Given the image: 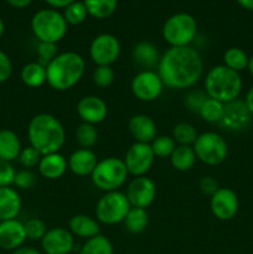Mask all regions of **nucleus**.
Segmentation results:
<instances>
[{"label":"nucleus","instance_id":"0eeeda50","mask_svg":"<svg viewBox=\"0 0 253 254\" xmlns=\"http://www.w3.org/2000/svg\"><path fill=\"white\" fill-rule=\"evenodd\" d=\"M197 34L196 19L186 12L173 15L163 26V37L170 47L190 46Z\"/></svg>","mask_w":253,"mask_h":254},{"label":"nucleus","instance_id":"58836bf2","mask_svg":"<svg viewBox=\"0 0 253 254\" xmlns=\"http://www.w3.org/2000/svg\"><path fill=\"white\" fill-rule=\"evenodd\" d=\"M59 55V50H57V44H52V42H40L37 46V56H39V64L46 67L55 57Z\"/></svg>","mask_w":253,"mask_h":254},{"label":"nucleus","instance_id":"49530a36","mask_svg":"<svg viewBox=\"0 0 253 254\" xmlns=\"http://www.w3.org/2000/svg\"><path fill=\"white\" fill-rule=\"evenodd\" d=\"M45 1L54 9H64L69 4H72L74 0H45Z\"/></svg>","mask_w":253,"mask_h":254},{"label":"nucleus","instance_id":"20e7f679","mask_svg":"<svg viewBox=\"0 0 253 254\" xmlns=\"http://www.w3.org/2000/svg\"><path fill=\"white\" fill-rule=\"evenodd\" d=\"M242 86L241 74L226 67L225 64L212 67L206 74V94L223 104L238 99L242 92Z\"/></svg>","mask_w":253,"mask_h":254},{"label":"nucleus","instance_id":"f3484780","mask_svg":"<svg viewBox=\"0 0 253 254\" xmlns=\"http://www.w3.org/2000/svg\"><path fill=\"white\" fill-rule=\"evenodd\" d=\"M77 114L83 123L96 126L107 118L108 107L98 96H86L77 103Z\"/></svg>","mask_w":253,"mask_h":254},{"label":"nucleus","instance_id":"1a4fd4ad","mask_svg":"<svg viewBox=\"0 0 253 254\" xmlns=\"http://www.w3.org/2000/svg\"><path fill=\"white\" fill-rule=\"evenodd\" d=\"M196 158L203 164L216 166L222 164L228 155V146L222 135L216 131H206L196 138L192 145Z\"/></svg>","mask_w":253,"mask_h":254},{"label":"nucleus","instance_id":"a878e982","mask_svg":"<svg viewBox=\"0 0 253 254\" xmlns=\"http://www.w3.org/2000/svg\"><path fill=\"white\" fill-rule=\"evenodd\" d=\"M196 154L190 145H176L170 156V163L175 170L188 171L193 168L196 163Z\"/></svg>","mask_w":253,"mask_h":254},{"label":"nucleus","instance_id":"ea45409f","mask_svg":"<svg viewBox=\"0 0 253 254\" xmlns=\"http://www.w3.org/2000/svg\"><path fill=\"white\" fill-rule=\"evenodd\" d=\"M41 154L36 150L35 148H32L31 145L26 146V148L21 149V153L19 155V163L24 166L25 169H31L35 166L39 165L40 160H41Z\"/></svg>","mask_w":253,"mask_h":254},{"label":"nucleus","instance_id":"a18cd8bd","mask_svg":"<svg viewBox=\"0 0 253 254\" xmlns=\"http://www.w3.org/2000/svg\"><path fill=\"white\" fill-rule=\"evenodd\" d=\"M198 186H200V190L207 196H212L220 189L218 181L212 176H203L198 183Z\"/></svg>","mask_w":253,"mask_h":254},{"label":"nucleus","instance_id":"3c124183","mask_svg":"<svg viewBox=\"0 0 253 254\" xmlns=\"http://www.w3.org/2000/svg\"><path fill=\"white\" fill-rule=\"evenodd\" d=\"M243 9L253 11V0H236Z\"/></svg>","mask_w":253,"mask_h":254},{"label":"nucleus","instance_id":"b1692460","mask_svg":"<svg viewBox=\"0 0 253 254\" xmlns=\"http://www.w3.org/2000/svg\"><path fill=\"white\" fill-rule=\"evenodd\" d=\"M69 232L79 238L89 240L101 233L98 221L87 215H76L68 222Z\"/></svg>","mask_w":253,"mask_h":254},{"label":"nucleus","instance_id":"c03bdc74","mask_svg":"<svg viewBox=\"0 0 253 254\" xmlns=\"http://www.w3.org/2000/svg\"><path fill=\"white\" fill-rule=\"evenodd\" d=\"M12 73V64L10 57L0 50V83H4Z\"/></svg>","mask_w":253,"mask_h":254},{"label":"nucleus","instance_id":"7c9ffc66","mask_svg":"<svg viewBox=\"0 0 253 254\" xmlns=\"http://www.w3.org/2000/svg\"><path fill=\"white\" fill-rule=\"evenodd\" d=\"M248 61H250V57L240 47H230L223 54V62H225L223 64L238 73L247 68Z\"/></svg>","mask_w":253,"mask_h":254},{"label":"nucleus","instance_id":"473e14b6","mask_svg":"<svg viewBox=\"0 0 253 254\" xmlns=\"http://www.w3.org/2000/svg\"><path fill=\"white\" fill-rule=\"evenodd\" d=\"M179 145H190L192 146L196 138L198 136L196 128L190 123H178L173 129V135H171Z\"/></svg>","mask_w":253,"mask_h":254},{"label":"nucleus","instance_id":"f03ea898","mask_svg":"<svg viewBox=\"0 0 253 254\" xmlns=\"http://www.w3.org/2000/svg\"><path fill=\"white\" fill-rule=\"evenodd\" d=\"M30 145L41 155L59 153L66 140V131L61 122L49 113H40L30 121L27 128Z\"/></svg>","mask_w":253,"mask_h":254},{"label":"nucleus","instance_id":"6e6552de","mask_svg":"<svg viewBox=\"0 0 253 254\" xmlns=\"http://www.w3.org/2000/svg\"><path fill=\"white\" fill-rule=\"evenodd\" d=\"M130 207V203L124 192H121L119 190L106 192L97 202V221L108 226L121 223L126 217Z\"/></svg>","mask_w":253,"mask_h":254},{"label":"nucleus","instance_id":"f8f14e48","mask_svg":"<svg viewBox=\"0 0 253 254\" xmlns=\"http://www.w3.org/2000/svg\"><path fill=\"white\" fill-rule=\"evenodd\" d=\"M154 159H155V155H154L150 144L135 141L126 150L123 160L128 174L133 175L134 178H138V176H144L150 170Z\"/></svg>","mask_w":253,"mask_h":254},{"label":"nucleus","instance_id":"a211bd4d","mask_svg":"<svg viewBox=\"0 0 253 254\" xmlns=\"http://www.w3.org/2000/svg\"><path fill=\"white\" fill-rule=\"evenodd\" d=\"M26 240L24 223L16 218L0 222V248L5 251H15L22 247Z\"/></svg>","mask_w":253,"mask_h":254},{"label":"nucleus","instance_id":"e433bc0d","mask_svg":"<svg viewBox=\"0 0 253 254\" xmlns=\"http://www.w3.org/2000/svg\"><path fill=\"white\" fill-rule=\"evenodd\" d=\"M116 78L112 66H97L93 72V82L99 88H108Z\"/></svg>","mask_w":253,"mask_h":254},{"label":"nucleus","instance_id":"423d86ee","mask_svg":"<svg viewBox=\"0 0 253 254\" xmlns=\"http://www.w3.org/2000/svg\"><path fill=\"white\" fill-rule=\"evenodd\" d=\"M128 175L124 160L116 156H109L98 161L91 179L97 189L104 192H111L119 190L126 184Z\"/></svg>","mask_w":253,"mask_h":254},{"label":"nucleus","instance_id":"aec40b11","mask_svg":"<svg viewBox=\"0 0 253 254\" xmlns=\"http://www.w3.org/2000/svg\"><path fill=\"white\" fill-rule=\"evenodd\" d=\"M67 164H68V169L74 175L83 178V176L92 175L94 168L98 164V159L92 149L79 148L69 155Z\"/></svg>","mask_w":253,"mask_h":254},{"label":"nucleus","instance_id":"cd10ccee","mask_svg":"<svg viewBox=\"0 0 253 254\" xmlns=\"http://www.w3.org/2000/svg\"><path fill=\"white\" fill-rule=\"evenodd\" d=\"M88 15L96 19H107L112 16L118 6V0H84Z\"/></svg>","mask_w":253,"mask_h":254},{"label":"nucleus","instance_id":"4c0bfd02","mask_svg":"<svg viewBox=\"0 0 253 254\" xmlns=\"http://www.w3.org/2000/svg\"><path fill=\"white\" fill-rule=\"evenodd\" d=\"M24 226L27 240L41 241L47 232L46 225L40 218H31L26 223H24Z\"/></svg>","mask_w":253,"mask_h":254},{"label":"nucleus","instance_id":"72a5a7b5","mask_svg":"<svg viewBox=\"0 0 253 254\" xmlns=\"http://www.w3.org/2000/svg\"><path fill=\"white\" fill-rule=\"evenodd\" d=\"M76 141L83 149H91L98 141V130L96 126L82 122L76 130Z\"/></svg>","mask_w":253,"mask_h":254},{"label":"nucleus","instance_id":"393cba45","mask_svg":"<svg viewBox=\"0 0 253 254\" xmlns=\"http://www.w3.org/2000/svg\"><path fill=\"white\" fill-rule=\"evenodd\" d=\"M21 153V141L15 131L10 129L0 130V159L11 163Z\"/></svg>","mask_w":253,"mask_h":254},{"label":"nucleus","instance_id":"ddd939ff","mask_svg":"<svg viewBox=\"0 0 253 254\" xmlns=\"http://www.w3.org/2000/svg\"><path fill=\"white\" fill-rule=\"evenodd\" d=\"M126 195L131 207L146 210L155 200L156 185L148 176H138L129 183Z\"/></svg>","mask_w":253,"mask_h":254},{"label":"nucleus","instance_id":"a19ab883","mask_svg":"<svg viewBox=\"0 0 253 254\" xmlns=\"http://www.w3.org/2000/svg\"><path fill=\"white\" fill-rule=\"evenodd\" d=\"M35 183H36V175L30 169H24V170L16 171V174H15L14 185L17 189L27 190V189H31L35 185Z\"/></svg>","mask_w":253,"mask_h":254},{"label":"nucleus","instance_id":"dca6fc26","mask_svg":"<svg viewBox=\"0 0 253 254\" xmlns=\"http://www.w3.org/2000/svg\"><path fill=\"white\" fill-rule=\"evenodd\" d=\"M73 235L62 227L47 230L41 240L42 251L46 254H68L73 250Z\"/></svg>","mask_w":253,"mask_h":254},{"label":"nucleus","instance_id":"412c9836","mask_svg":"<svg viewBox=\"0 0 253 254\" xmlns=\"http://www.w3.org/2000/svg\"><path fill=\"white\" fill-rule=\"evenodd\" d=\"M37 168L42 178L47 180H56L64 175L68 164H67V159L62 154L52 153L42 155Z\"/></svg>","mask_w":253,"mask_h":254},{"label":"nucleus","instance_id":"4be33fe9","mask_svg":"<svg viewBox=\"0 0 253 254\" xmlns=\"http://www.w3.org/2000/svg\"><path fill=\"white\" fill-rule=\"evenodd\" d=\"M21 211V198L15 189L0 188V222L15 220Z\"/></svg>","mask_w":253,"mask_h":254},{"label":"nucleus","instance_id":"c9c22d12","mask_svg":"<svg viewBox=\"0 0 253 254\" xmlns=\"http://www.w3.org/2000/svg\"><path fill=\"white\" fill-rule=\"evenodd\" d=\"M154 155L158 158H170L173 151L175 150L176 143L173 136L159 135L150 143Z\"/></svg>","mask_w":253,"mask_h":254},{"label":"nucleus","instance_id":"9b49d317","mask_svg":"<svg viewBox=\"0 0 253 254\" xmlns=\"http://www.w3.org/2000/svg\"><path fill=\"white\" fill-rule=\"evenodd\" d=\"M164 83L158 72L154 69H143L134 76L131 81V92L141 102H153L163 93Z\"/></svg>","mask_w":253,"mask_h":254},{"label":"nucleus","instance_id":"de8ad7c7","mask_svg":"<svg viewBox=\"0 0 253 254\" xmlns=\"http://www.w3.org/2000/svg\"><path fill=\"white\" fill-rule=\"evenodd\" d=\"M10 6L16 7V9H24V7L29 6L32 2V0H5Z\"/></svg>","mask_w":253,"mask_h":254},{"label":"nucleus","instance_id":"bb28decb","mask_svg":"<svg viewBox=\"0 0 253 254\" xmlns=\"http://www.w3.org/2000/svg\"><path fill=\"white\" fill-rule=\"evenodd\" d=\"M46 67L39 62H30L21 69V79L24 84L31 88H39L46 83Z\"/></svg>","mask_w":253,"mask_h":254},{"label":"nucleus","instance_id":"79ce46f5","mask_svg":"<svg viewBox=\"0 0 253 254\" xmlns=\"http://www.w3.org/2000/svg\"><path fill=\"white\" fill-rule=\"evenodd\" d=\"M15 174H16V171H15L12 164L10 161L0 159V188H6V186L12 185Z\"/></svg>","mask_w":253,"mask_h":254},{"label":"nucleus","instance_id":"6ab92c4d","mask_svg":"<svg viewBox=\"0 0 253 254\" xmlns=\"http://www.w3.org/2000/svg\"><path fill=\"white\" fill-rule=\"evenodd\" d=\"M128 129L136 143L150 144L158 136L156 123L146 114H135L129 119Z\"/></svg>","mask_w":253,"mask_h":254},{"label":"nucleus","instance_id":"5701e85b","mask_svg":"<svg viewBox=\"0 0 253 254\" xmlns=\"http://www.w3.org/2000/svg\"><path fill=\"white\" fill-rule=\"evenodd\" d=\"M134 62L144 69H153L158 67L160 56L155 45L149 41H140L133 47L131 52Z\"/></svg>","mask_w":253,"mask_h":254},{"label":"nucleus","instance_id":"39448f33","mask_svg":"<svg viewBox=\"0 0 253 254\" xmlns=\"http://www.w3.org/2000/svg\"><path fill=\"white\" fill-rule=\"evenodd\" d=\"M63 15L55 9L39 10L31 19V30L40 42L57 44L67 34Z\"/></svg>","mask_w":253,"mask_h":254},{"label":"nucleus","instance_id":"37998d69","mask_svg":"<svg viewBox=\"0 0 253 254\" xmlns=\"http://www.w3.org/2000/svg\"><path fill=\"white\" fill-rule=\"evenodd\" d=\"M206 98H207V94H206V92L193 91V92H190V93L188 94V97H186V99H185V104H186V107L190 109V111L198 113V111H200L201 106H202L203 102L206 101Z\"/></svg>","mask_w":253,"mask_h":254},{"label":"nucleus","instance_id":"8fccbe9b","mask_svg":"<svg viewBox=\"0 0 253 254\" xmlns=\"http://www.w3.org/2000/svg\"><path fill=\"white\" fill-rule=\"evenodd\" d=\"M245 103H246V106H247L248 111H250L251 114L253 116V86L248 89L247 94H246Z\"/></svg>","mask_w":253,"mask_h":254},{"label":"nucleus","instance_id":"f257e3e1","mask_svg":"<svg viewBox=\"0 0 253 254\" xmlns=\"http://www.w3.org/2000/svg\"><path fill=\"white\" fill-rule=\"evenodd\" d=\"M156 68L164 86L170 89H185L201 79L203 61L200 52L193 47H169Z\"/></svg>","mask_w":253,"mask_h":254},{"label":"nucleus","instance_id":"f704fd0d","mask_svg":"<svg viewBox=\"0 0 253 254\" xmlns=\"http://www.w3.org/2000/svg\"><path fill=\"white\" fill-rule=\"evenodd\" d=\"M62 15H63L64 20H66L67 25L77 26V25L82 24L87 19L88 12H87L86 5H84L83 1H77V0H74L72 4L64 7V11Z\"/></svg>","mask_w":253,"mask_h":254},{"label":"nucleus","instance_id":"4468645a","mask_svg":"<svg viewBox=\"0 0 253 254\" xmlns=\"http://www.w3.org/2000/svg\"><path fill=\"white\" fill-rule=\"evenodd\" d=\"M252 117L245 101L236 99L225 104L223 117L218 124L228 131H241L250 127Z\"/></svg>","mask_w":253,"mask_h":254},{"label":"nucleus","instance_id":"7ed1b4c3","mask_svg":"<svg viewBox=\"0 0 253 254\" xmlns=\"http://www.w3.org/2000/svg\"><path fill=\"white\" fill-rule=\"evenodd\" d=\"M84 69L86 62L81 55L73 51L62 52L46 66V82L55 91H67L81 81Z\"/></svg>","mask_w":253,"mask_h":254},{"label":"nucleus","instance_id":"2f4dec72","mask_svg":"<svg viewBox=\"0 0 253 254\" xmlns=\"http://www.w3.org/2000/svg\"><path fill=\"white\" fill-rule=\"evenodd\" d=\"M225 112V104L207 97L201 106L198 114L207 123H220Z\"/></svg>","mask_w":253,"mask_h":254},{"label":"nucleus","instance_id":"9d476101","mask_svg":"<svg viewBox=\"0 0 253 254\" xmlns=\"http://www.w3.org/2000/svg\"><path fill=\"white\" fill-rule=\"evenodd\" d=\"M121 55V42L114 35L101 34L89 45V57L97 66H111Z\"/></svg>","mask_w":253,"mask_h":254},{"label":"nucleus","instance_id":"c756f323","mask_svg":"<svg viewBox=\"0 0 253 254\" xmlns=\"http://www.w3.org/2000/svg\"><path fill=\"white\" fill-rule=\"evenodd\" d=\"M113 252L112 242L101 233L86 240L79 250V254H113Z\"/></svg>","mask_w":253,"mask_h":254},{"label":"nucleus","instance_id":"2eb2a0df","mask_svg":"<svg viewBox=\"0 0 253 254\" xmlns=\"http://www.w3.org/2000/svg\"><path fill=\"white\" fill-rule=\"evenodd\" d=\"M210 207L216 218L230 221L237 215L240 202L235 191L228 188H220L211 196Z\"/></svg>","mask_w":253,"mask_h":254},{"label":"nucleus","instance_id":"603ef678","mask_svg":"<svg viewBox=\"0 0 253 254\" xmlns=\"http://www.w3.org/2000/svg\"><path fill=\"white\" fill-rule=\"evenodd\" d=\"M247 69L250 71V74L253 77V56L250 57V61H248V67Z\"/></svg>","mask_w":253,"mask_h":254},{"label":"nucleus","instance_id":"c85d7f7f","mask_svg":"<svg viewBox=\"0 0 253 254\" xmlns=\"http://www.w3.org/2000/svg\"><path fill=\"white\" fill-rule=\"evenodd\" d=\"M124 225L126 228L130 233L138 235L145 231L146 226L149 223V216L146 212L145 208H139V207H130L128 215L124 218Z\"/></svg>","mask_w":253,"mask_h":254},{"label":"nucleus","instance_id":"09e8293b","mask_svg":"<svg viewBox=\"0 0 253 254\" xmlns=\"http://www.w3.org/2000/svg\"><path fill=\"white\" fill-rule=\"evenodd\" d=\"M11 254H42L40 251H37L36 248H32V247H20L17 250L12 251Z\"/></svg>","mask_w":253,"mask_h":254},{"label":"nucleus","instance_id":"864d4df0","mask_svg":"<svg viewBox=\"0 0 253 254\" xmlns=\"http://www.w3.org/2000/svg\"><path fill=\"white\" fill-rule=\"evenodd\" d=\"M4 31H5V25H4V21H2V19L0 17V37L4 35Z\"/></svg>","mask_w":253,"mask_h":254}]
</instances>
